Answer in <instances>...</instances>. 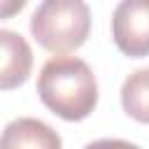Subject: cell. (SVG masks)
<instances>
[{"label":"cell","mask_w":149,"mask_h":149,"mask_svg":"<svg viewBox=\"0 0 149 149\" xmlns=\"http://www.w3.org/2000/svg\"><path fill=\"white\" fill-rule=\"evenodd\" d=\"M37 95L61 119L81 121L98 105V81L86 61L54 56L40 70Z\"/></svg>","instance_id":"6da1fadb"},{"label":"cell","mask_w":149,"mask_h":149,"mask_svg":"<svg viewBox=\"0 0 149 149\" xmlns=\"http://www.w3.org/2000/svg\"><path fill=\"white\" fill-rule=\"evenodd\" d=\"M91 30V12L81 0H44L30 16V33L51 54L79 49Z\"/></svg>","instance_id":"7a4b0ae2"},{"label":"cell","mask_w":149,"mask_h":149,"mask_svg":"<svg viewBox=\"0 0 149 149\" xmlns=\"http://www.w3.org/2000/svg\"><path fill=\"white\" fill-rule=\"evenodd\" d=\"M112 37L130 58L149 56V0H123L112 14Z\"/></svg>","instance_id":"3957f363"},{"label":"cell","mask_w":149,"mask_h":149,"mask_svg":"<svg viewBox=\"0 0 149 149\" xmlns=\"http://www.w3.org/2000/svg\"><path fill=\"white\" fill-rule=\"evenodd\" d=\"M0 149H63V144L51 126L33 116H21L5 126Z\"/></svg>","instance_id":"277c9868"},{"label":"cell","mask_w":149,"mask_h":149,"mask_svg":"<svg viewBox=\"0 0 149 149\" xmlns=\"http://www.w3.org/2000/svg\"><path fill=\"white\" fill-rule=\"evenodd\" d=\"M0 49H2V65H0V88L9 91L21 86L33 68V51L28 42L14 33L2 28L0 30Z\"/></svg>","instance_id":"5b68a950"},{"label":"cell","mask_w":149,"mask_h":149,"mask_svg":"<svg viewBox=\"0 0 149 149\" xmlns=\"http://www.w3.org/2000/svg\"><path fill=\"white\" fill-rule=\"evenodd\" d=\"M121 107L130 119L149 123V68H140L126 77L121 86Z\"/></svg>","instance_id":"8992f818"},{"label":"cell","mask_w":149,"mask_h":149,"mask_svg":"<svg viewBox=\"0 0 149 149\" xmlns=\"http://www.w3.org/2000/svg\"><path fill=\"white\" fill-rule=\"evenodd\" d=\"M84 149H140V147H137V144H133V142H126V140L105 137V140H95V142H88Z\"/></svg>","instance_id":"52a82bcc"}]
</instances>
